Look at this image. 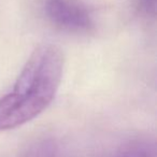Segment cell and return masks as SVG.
I'll use <instances>...</instances> for the list:
<instances>
[{"mask_svg": "<svg viewBox=\"0 0 157 157\" xmlns=\"http://www.w3.org/2000/svg\"><path fill=\"white\" fill-rule=\"evenodd\" d=\"M63 65V52L53 44L33 51L11 92L0 98V131L22 126L48 109L60 86Z\"/></svg>", "mask_w": 157, "mask_h": 157, "instance_id": "6da1fadb", "label": "cell"}, {"mask_svg": "<svg viewBox=\"0 0 157 157\" xmlns=\"http://www.w3.org/2000/svg\"><path fill=\"white\" fill-rule=\"evenodd\" d=\"M42 11L55 28L70 33H87L95 27L94 16L81 0H42Z\"/></svg>", "mask_w": 157, "mask_h": 157, "instance_id": "7a4b0ae2", "label": "cell"}, {"mask_svg": "<svg viewBox=\"0 0 157 157\" xmlns=\"http://www.w3.org/2000/svg\"><path fill=\"white\" fill-rule=\"evenodd\" d=\"M116 157H156V151L152 142L136 139L123 144Z\"/></svg>", "mask_w": 157, "mask_h": 157, "instance_id": "3957f363", "label": "cell"}, {"mask_svg": "<svg viewBox=\"0 0 157 157\" xmlns=\"http://www.w3.org/2000/svg\"><path fill=\"white\" fill-rule=\"evenodd\" d=\"M57 147L52 139H39L27 147L22 157H56Z\"/></svg>", "mask_w": 157, "mask_h": 157, "instance_id": "277c9868", "label": "cell"}, {"mask_svg": "<svg viewBox=\"0 0 157 157\" xmlns=\"http://www.w3.org/2000/svg\"><path fill=\"white\" fill-rule=\"evenodd\" d=\"M137 13L144 18H153L156 13V0H135Z\"/></svg>", "mask_w": 157, "mask_h": 157, "instance_id": "5b68a950", "label": "cell"}]
</instances>
